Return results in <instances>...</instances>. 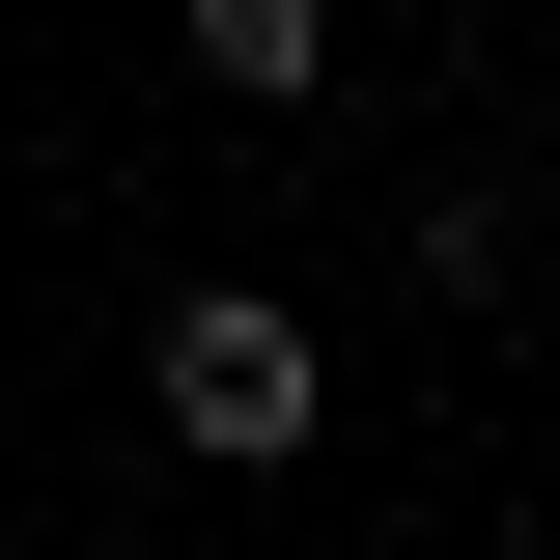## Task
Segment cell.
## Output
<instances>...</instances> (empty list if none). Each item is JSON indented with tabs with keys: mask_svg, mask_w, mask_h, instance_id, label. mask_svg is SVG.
<instances>
[{
	"mask_svg": "<svg viewBox=\"0 0 560 560\" xmlns=\"http://www.w3.org/2000/svg\"><path fill=\"white\" fill-rule=\"evenodd\" d=\"M168 448H308V337H280L253 280H197V308H168Z\"/></svg>",
	"mask_w": 560,
	"mask_h": 560,
	"instance_id": "1",
	"label": "cell"
},
{
	"mask_svg": "<svg viewBox=\"0 0 560 560\" xmlns=\"http://www.w3.org/2000/svg\"><path fill=\"white\" fill-rule=\"evenodd\" d=\"M197 57H224V84H308V57H337V0H197Z\"/></svg>",
	"mask_w": 560,
	"mask_h": 560,
	"instance_id": "2",
	"label": "cell"
}]
</instances>
